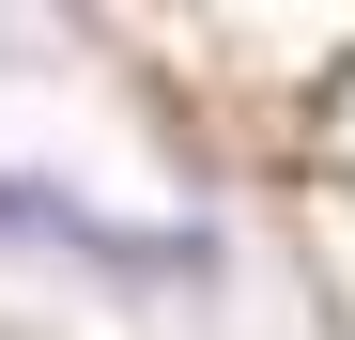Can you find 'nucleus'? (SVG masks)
<instances>
[{"mask_svg":"<svg viewBox=\"0 0 355 340\" xmlns=\"http://www.w3.org/2000/svg\"><path fill=\"white\" fill-rule=\"evenodd\" d=\"M0 248L78 263V278H139V294H201V278L232 263L216 216H108V201L46 186V170H16V155H0Z\"/></svg>","mask_w":355,"mask_h":340,"instance_id":"1","label":"nucleus"}]
</instances>
